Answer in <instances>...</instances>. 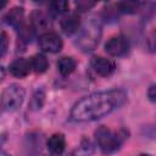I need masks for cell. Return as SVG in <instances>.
<instances>
[{"label":"cell","instance_id":"1","mask_svg":"<svg viewBox=\"0 0 156 156\" xmlns=\"http://www.w3.org/2000/svg\"><path fill=\"white\" fill-rule=\"evenodd\" d=\"M126 100L127 93L119 88L95 91L82 98L73 105L69 118L77 123L98 121L119 108Z\"/></svg>","mask_w":156,"mask_h":156},{"label":"cell","instance_id":"2","mask_svg":"<svg viewBox=\"0 0 156 156\" xmlns=\"http://www.w3.org/2000/svg\"><path fill=\"white\" fill-rule=\"evenodd\" d=\"M101 34H102L101 22L95 17H91L79 29L76 44L83 52H90L98 46Z\"/></svg>","mask_w":156,"mask_h":156},{"label":"cell","instance_id":"3","mask_svg":"<svg viewBox=\"0 0 156 156\" xmlns=\"http://www.w3.org/2000/svg\"><path fill=\"white\" fill-rule=\"evenodd\" d=\"M95 140L104 154H112L121 147L123 136L121 133L112 132L110 128L101 126L95 130Z\"/></svg>","mask_w":156,"mask_h":156},{"label":"cell","instance_id":"4","mask_svg":"<svg viewBox=\"0 0 156 156\" xmlns=\"http://www.w3.org/2000/svg\"><path fill=\"white\" fill-rule=\"evenodd\" d=\"M24 99V89L21 85L11 84L9 85L1 95V106L6 112L16 111L23 102Z\"/></svg>","mask_w":156,"mask_h":156},{"label":"cell","instance_id":"5","mask_svg":"<svg viewBox=\"0 0 156 156\" xmlns=\"http://www.w3.org/2000/svg\"><path fill=\"white\" fill-rule=\"evenodd\" d=\"M63 46L62 39L55 32H45L39 37V48L44 52L55 54L58 52Z\"/></svg>","mask_w":156,"mask_h":156},{"label":"cell","instance_id":"6","mask_svg":"<svg viewBox=\"0 0 156 156\" xmlns=\"http://www.w3.org/2000/svg\"><path fill=\"white\" fill-rule=\"evenodd\" d=\"M128 49H129V43L127 38L123 35H113L105 44V51L110 56H115V57L123 56L124 54L128 52Z\"/></svg>","mask_w":156,"mask_h":156},{"label":"cell","instance_id":"7","mask_svg":"<svg viewBox=\"0 0 156 156\" xmlns=\"http://www.w3.org/2000/svg\"><path fill=\"white\" fill-rule=\"evenodd\" d=\"M91 67L101 77H108L115 72V63L102 56H95L91 60Z\"/></svg>","mask_w":156,"mask_h":156},{"label":"cell","instance_id":"8","mask_svg":"<svg viewBox=\"0 0 156 156\" xmlns=\"http://www.w3.org/2000/svg\"><path fill=\"white\" fill-rule=\"evenodd\" d=\"M51 24L50 12H45L43 10H35L30 15V27L34 30H44L48 29Z\"/></svg>","mask_w":156,"mask_h":156},{"label":"cell","instance_id":"9","mask_svg":"<svg viewBox=\"0 0 156 156\" xmlns=\"http://www.w3.org/2000/svg\"><path fill=\"white\" fill-rule=\"evenodd\" d=\"M32 69L30 60H27L24 57H18L13 60L10 65V73L16 78H24L29 74Z\"/></svg>","mask_w":156,"mask_h":156},{"label":"cell","instance_id":"10","mask_svg":"<svg viewBox=\"0 0 156 156\" xmlns=\"http://www.w3.org/2000/svg\"><path fill=\"white\" fill-rule=\"evenodd\" d=\"M60 26H61V29L65 34L72 35V34L79 32L80 18L77 13H68V15L62 17V20L60 22Z\"/></svg>","mask_w":156,"mask_h":156},{"label":"cell","instance_id":"11","mask_svg":"<svg viewBox=\"0 0 156 156\" xmlns=\"http://www.w3.org/2000/svg\"><path fill=\"white\" fill-rule=\"evenodd\" d=\"M4 20L12 28L21 29L23 27V21H24V10H23V7H18V6L12 7L11 10L7 11Z\"/></svg>","mask_w":156,"mask_h":156},{"label":"cell","instance_id":"12","mask_svg":"<svg viewBox=\"0 0 156 156\" xmlns=\"http://www.w3.org/2000/svg\"><path fill=\"white\" fill-rule=\"evenodd\" d=\"M46 146H48V150L52 154V155H62V152L65 151V147H66V139H65V135L61 134V133H55L52 134L48 141H46Z\"/></svg>","mask_w":156,"mask_h":156},{"label":"cell","instance_id":"13","mask_svg":"<svg viewBox=\"0 0 156 156\" xmlns=\"http://www.w3.org/2000/svg\"><path fill=\"white\" fill-rule=\"evenodd\" d=\"M77 62L71 56H62L57 61V69L62 76H68L76 69Z\"/></svg>","mask_w":156,"mask_h":156},{"label":"cell","instance_id":"14","mask_svg":"<svg viewBox=\"0 0 156 156\" xmlns=\"http://www.w3.org/2000/svg\"><path fill=\"white\" fill-rule=\"evenodd\" d=\"M30 63H32V69L35 73H44L49 67L48 58L43 54H35L30 58Z\"/></svg>","mask_w":156,"mask_h":156},{"label":"cell","instance_id":"15","mask_svg":"<svg viewBox=\"0 0 156 156\" xmlns=\"http://www.w3.org/2000/svg\"><path fill=\"white\" fill-rule=\"evenodd\" d=\"M141 6H143V2L140 1H122L117 4L118 11L121 13H128V15L138 12L139 10H141Z\"/></svg>","mask_w":156,"mask_h":156},{"label":"cell","instance_id":"16","mask_svg":"<svg viewBox=\"0 0 156 156\" xmlns=\"http://www.w3.org/2000/svg\"><path fill=\"white\" fill-rule=\"evenodd\" d=\"M69 4L67 1H52L49 4V12L51 16H60L68 11Z\"/></svg>","mask_w":156,"mask_h":156},{"label":"cell","instance_id":"17","mask_svg":"<svg viewBox=\"0 0 156 156\" xmlns=\"http://www.w3.org/2000/svg\"><path fill=\"white\" fill-rule=\"evenodd\" d=\"M43 102H44V93L41 90H38L34 93L32 100H30V106L33 110H39L41 106H43Z\"/></svg>","mask_w":156,"mask_h":156},{"label":"cell","instance_id":"18","mask_svg":"<svg viewBox=\"0 0 156 156\" xmlns=\"http://www.w3.org/2000/svg\"><path fill=\"white\" fill-rule=\"evenodd\" d=\"M146 48L150 52H156V29L150 32L146 37Z\"/></svg>","mask_w":156,"mask_h":156},{"label":"cell","instance_id":"19","mask_svg":"<svg viewBox=\"0 0 156 156\" xmlns=\"http://www.w3.org/2000/svg\"><path fill=\"white\" fill-rule=\"evenodd\" d=\"M93 6H95V2H94V1H84V0H82V1L76 2L77 11H79V12L88 11V10H90Z\"/></svg>","mask_w":156,"mask_h":156},{"label":"cell","instance_id":"20","mask_svg":"<svg viewBox=\"0 0 156 156\" xmlns=\"http://www.w3.org/2000/svg\"><path fill=\"white\" fill-rule=\"evenodd\" d=\"M7 45H9V38H7V34L5 32L1 33V57L5 56L6 54V50H7Z\"/></svg>","mask_w":156,"mask_h":156},{"label":"cell","instance_id":"21","mask_svg":"<svg viewBox=\"0 0 156 156\" xmlns=\"http://www.w3.org/2000/svg\"><path fill=\"white\" fill-rule=\"evenodd\" d=\"M147 98L151 102H156V84L151 85L147 89Z\"/></svg>","mask_w":156,"mask_h":156},{"label":"cell","instance_id":"22","mask_svg":"<svg viewBox=\"0 0 156 156\" xmlns=\"http://www.w3.org/2000/svg\"><path fill=\"white\" fill-rule=\"evenodd\" d=\"M29 156H50V155L49 154H45V152H41V151H37V152H33Z\"/></svg>","mask_w":156,"mask_h":156},{"label":"cell","instance_id":"23","mask_svg":"<svg viewBox=\"0 0 156 156\" xmlns=\"http://www.w3.org/2000/svg\"><path fill=\"white\" fill-rule=\"evenodd\" d=\"M1 156H10V155H9L7 152H5V151H2V152H1Z\"/></svg>","mask_w":156,"mask_h":156},{"label":"cell","instance_id":"24","mask_svg":"<svg viewBox=\"0 0 156 156\" xmlns=\"http://www.w3.org/2000/svg\"><path fill=\"white\" fill-rule=\"evenodd\" d=\"M138 156H151V155H149V154H140V155H138Z\"/></svg>","mask_w":156,"mask_h":156}]
</instances>
